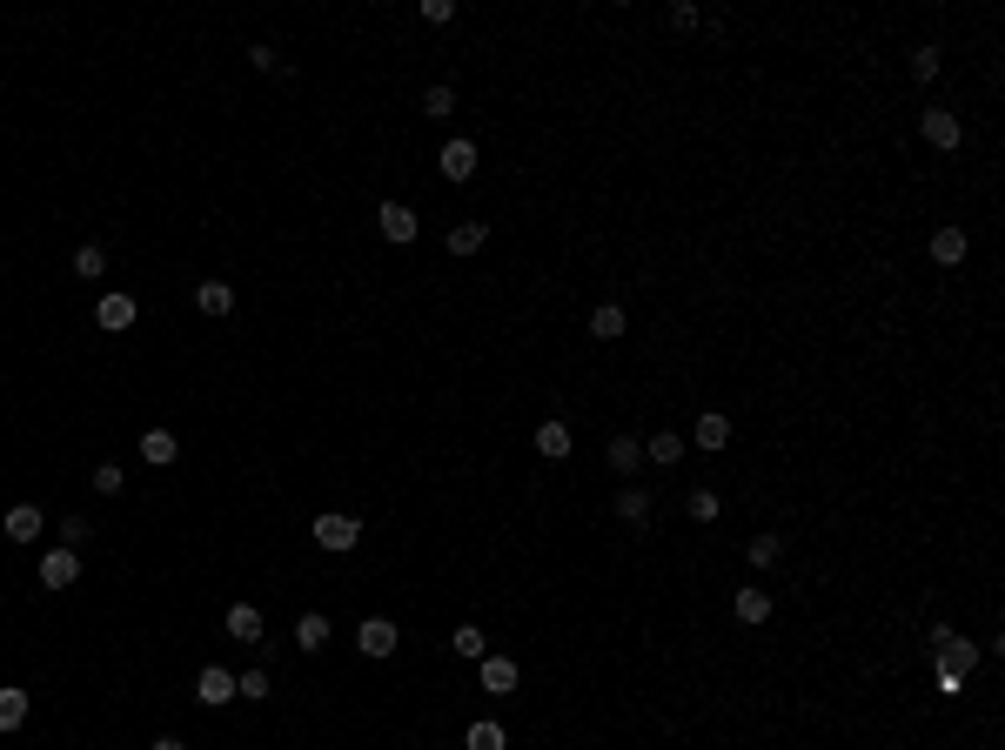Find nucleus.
Returning a JSON list of instances; mask_svg holds the SVG:
<instances>
[{
	"mask_svg": "<svg viewBox=\"0 0 1005 750\" xmlns=\"http://www.w3.org/2000/svg\"><path fill=\"white\" fill-rule=\"evenodd\" d=\"M376 228H382V235H389L396 248L423 235V221H416V208H409V201H382V208H376Z\"/></svg>",
	"mask_w": 1005,
	"mask_h": 750,
	"instance_id": "f257e3e1",
	"label": "nucleus"
},
{
	"mask_svg": "<svg viewBox=\"0 0 1005 750\" xmlns=\"http://www.w3.org/2000/svg\"><path fill=\"white\" fill-rule=\"evenodd\" d=\"M315 543H322L329 556H342V550H356V543H362V523H356V516H315Z\"/></svg>",
	"mask_w": 1005,
	"mask_h": 750,
	"instance_id": "f03ea898",
	"label": "nucleus"
},
{
	"mask_svg": "<svg viewBox=\"0 0 1005 750\" xmlns=\"http://www.w3.org/2000/svg\"><path fill=\"white\" fill-rule=\"evenodd\" d=\"M396 623H389V617H369V623H362V630H356V650H362V657H396Z\"/></svg>",
	"mask_w": 1005,
	"mask_h": 750,
	"instance_id": "7ed1b4c3",
	"label": "nucleus"
},
{
	"mask_svg": "<svg viewBox=\"0 0 1005 750\" xmlns=\"http://www.w3.org/2000/svg\"><path fill=\"white\" fill-rule=\"evenodd\" d=\"M918 134H925V141H932V148H959V114H952V108H925V121H918Z\"/></svg>",
	"mask_w": 1005,
	"mask_h": 750,
	"instance_id": "20e7f679",
	"label": "nucleus"
},
{
	"mask_svg": "<svg viewBox=\"0 0 1005 750\" xmlns=\"http://www.w3.org/2000/svg\"><path fill=\"white\" fill-rule=\"evenodd\" d=\"M94 322L108 335H121V329H134V295H121V288H108L101 295V309H94Z\"/></svg>",
	"mask_w": 1005,
	"mask_h": 750,
	"instance_id": "39448f33",
	"label": "nucleus"
},
{
	"mask_svg": "<svg viewBox=\"0 0 1005 750\" xmlns=\"http://www.w3.org/2000/svg\"><path fill=\"white\" fill-rule=\"evenodd\" d=\"M476 161H483V155H476V141H443L436 168H443L449 181H469V175H476Z\"/></svg>",
	"mask_w": 1005,
	"mask_h": 750,
	"instance_id": "423d86ee",
	"label": "nucleus"
},
{
	"mask_svg": "<svg viewBox=\"0 0 1005 750\" xmlns=\"http://www.w3.org/2000/svg\"><path fill=\"white\" fill-rule=\"evenodd\" d=\"M74 576H81V556L67 550V543H61V550H47V556H41V583H47V590H67Z\"/></svg>",
	"mask_w": 1005,
	"mask_h": 750,
	"instance_id": "0eeeda50",
	"label": "nucleus"
},
{
	"mask_svg": "<svg viewBox=\"0 0 1005 750\" xmlns=\"http://www.w3.org/2000/svg\"><path fill=\"white\" fill-rule=\"evenodd\" d=\"M195 697H201V704H235V670L208 663V670L195 677Z\"/></svg>",
	"mask_w": 1005,
	"mask_h": 750,
	"instance_id": "6e6552de",
	"label": "nucleus"
},
{
	"mask_svg": "<svg viewBox=\"0 0 1005 750\" xmlns=\"http://www.w3.org/2000/svg\"><path fill=\"white\" fill-rule=\"evenodd\" d=\"M175 456H181V436H175V429H141V463L168 469Z\"/></svg>",
	"mask_w": 1005,
	"mask_h": 750,
	"instance_id": "1a4fd4ad",
	"label": "nucleus"
},
{
	"mask_svg": "<svg viewBox=\"0 0 1005 750\" xmlns=\"http://www.w3.org/2000/svg\"><path fill=\"white\" fill-rule=\"evenodd\" d=\"M222 630L235 643H262V610H255V603H235V610L222 617Z\"/></svg>",
	"mask_w": 1005,
	"mask_h": 750,
	"instance_id": "9d476101",
	"label": "nucleus"
},
{
	"mask_svg": "<svg viewBox=\"0 0 1005 750\" xmlns=\"http://www.w3.org/2000/svg\"><path fill=\"white\" fill-rule=\"evenodd\" d=\"M195 309L222 322V315H235V288H228V282H201L195 288Z\"/></svg>",
	"mask_w": 1005,
	"mask_h": 750,
	"instance_id": "9b49d317",
	"label": "nucleus"
},
{
	"mask_svg": "<svg viewBox=\"0 0 1005 750\" xmlns=\"http://www.w3.org/2000/svg\"><path fill=\"white\" fill-rule=\"evenodd\" d=\"M965 248H972V242H965V228H938V235H932V262L938 268H959Z\"/></svg>",
	"mask_w": 1005,
	"mask_h": 750,
	"instance_id": "f8f14e48",
	"label": "nucleus"
},
{
	"mask_svg": "<svg viewBox=\"0 0 1005 750\" xmlns=\"http://www.w3.org/2000/svg\"><path fill=\"white\" fill-rule=\"evenodd\" d=\"M624 329H630V315L617 309V302H597V309H590V335H597V342H617Z\"/></svg>",
	"mask_w": 1005,
	"mask_h": 750,
	"instance_id": "ddd939ff",
	"label": "nucleus"
},
{
	"mask_svg": "<svg viewBox=\"0 0 1005 750\" xmlns=\"http://www.w3.org/2000/svg\"><path fill=\"white\" fill-rule=\"evenodd\" d=\"M536 456H543V463H563V456H570V422H543V429H536Z\"/></svg>",
	"mask_w": 1005,
	"mask_h": 750,
	"instance_id": "4468645a",
	"label": "nucleus"
},
{
	"mask_svg": "<svg viewBox=\"0 0 1005 750\" xmlns=\"http://www.w3.org/2000/svg\"><path fill=\"white\" fill-rule=\"evenodd\" d=\"M731 617L737 623H764V617H771V590H737L731 596Z\"/></svg>",
	"mask_w": 1005,
	"mask_h": 750,
	"instance_id": "2eb2a0df",
	"label": "nucleus"
},
{
	"mask_svg": "<svg viewBox=\"0 0 1005 750\" xmlns=\"http://www.w3.org/2000/svg\"><path fill=\"white\" fill-rule=\"evenodd\" d=\"M41 536V509L21 503V509H7V543H34Z\"/></svg>",
	"mask_w": 1005,
	"mask_h": 750,
	"instance_id": "dca6fc26",
	"label": "nucleus"
},
{
	"mask_svg": "<svg viewBox=\"0 0 1005 750\" xmlns=\"http://www.w3.org/2000/svg\"><path fill=\"white\" fill-rule=\"evenodd\" d=\"M74 275H81V282H101V275H108V248L81 242V248H74Z\"/></svg>",
	"mask_w": 1005,
	"mask_h": 750,
	"instance_id": "f3484780",
	"label": "nucleus"
},
{
	"mask_svg": "<svg viewBox=\"0 0 1005 750\" xmlns=\"http://www.w3.org/2000/svg\"><path fill=\"white\" fill-rule=\"evenodd\" d=\"M637 463H644V442L637 436H610V469H617V476H637Z\"/></svg>",
	"mask_w": 1005,
	"mask_h": 750,
	"instance_id": "a211bd4d",
	"label": "nucleus"
},
{
	"mask_svg": "<svg viewBox=\"0 0 1005 750\" xmlns=\"http://www.w3.org/2000/svg\"><path fill=\"white\" fill-rule=\"evenodd\" d=\"M724 442H731V416L704 409V416H697V449H724Z\"/></svg>",
	"mask_w": 1005,
	"mask_h": 750,
	"instance_id": "6ab92c4d",
	"label": "nucleus"
},
{
	"mask_svg": "<svg viewBox=\"0 0 1005 750\" xmlns=\"http://www.w3.org/2000/svg\"><path fill=\"white\" fill-rule=\"evenodd\" d=\"M483 242H490V228H483V221H456V228H449V255H476Z\"/></svg>",
	"mask_w": 1005,
	"mask_h": 750,
	"instance_id": "aec40b11",
	"label": "nucleus"
},
{
	"mask_svg": "<svg viewBox=\"0 0 1005 750\" xmlns=\"http://www.w3.org/2000/svg\"><path fill=\"white\" fill-rule=\"evenodd\" d=\"M617 516H624V523H650V489L624 483V489H617Z\"/></svg>",
	"mask_w": 1005,
	"mask_h": 750,
	"instance_id": "412c9836",
	"label": "nucleus"
},
{
	"mask_svg": "<svg viewBox=\"0 0 1005 750\" xmlns=\"http://www.w3.org/2000/svg\"><path fill=\"white\" fill-rule=\"evenodd\" d=\"M483 690L510 697V690H516V663H510V657H483Z\"/></svg>",
	"mask_w": 1005,
	"mask_h": 750,
	"instance_id": "4be33fe9",
	"label": "nucleus"
},
{
	"mask_svg": "<svg viewBox=\"0 0 1005 750\" xmlns=\"http://www.w3.org/2000/svg\"><path fill=\"white\" fill-rule=\"evenodd\" d=\"M510 737H503V724H490V717H476V724L463 730V750H503Z\"/></svg>",
	"mask_w": 1005,
	"mask_h": 750,
	"instance_id": "5701e85b",
	"label": "nucleus"
},
{
	"mask_svg": "<svg viewBox=\"0 0 1005 750\" xmlns=\"http://www.w3.org/2000/svg\"><path fill=\"white\" fill-rule=\"evenodd\" d=\"M644 449H650V463H657V469H670L677 456H684V436H677V429H657V436H650Z\"/></svg>",
	"mask_w": 1005,
	"mask_h": 750,
	"instance_id": "b1692460",
	"label": "nucleus"
},
{
	"mask_svg": "<svg viewBox=\"0 0 1005 750\" xmlns=\"http://www.w3.org/2000/svg\"><path fill=\"white\" fill-rule=\"evenodd\" d=\"M449 650H456V657H469V663H483V657H490V643H483V630H476V623H463V630L449 637Z\"/></svg>",
	"mask_w": 1005,
	"mask_h": 750,
	"instance_id": "393cba45",
	"label": "nucleus"
},
{
	"mask_svg": "<svg viewBox=\"0 0 1005 750\" xmlns=\"http://www.w3.org/2000/svg\"><path fill=\"white\" fill-rule=\"evenodd\" d=\"M21 724H27V690L7 684L0 690V730H21Z\"/></svg>",
	"mask_w": 1005,
	"mask_h": 750,
	"instance_id": "a878e982",
	"label": "nucleus"
},
{
	"mask_svg": "<svg viewBox=\"0 0 1005 750\" xmlns=\"http://www.w3.org/2000/svg\"><path fill=\"white\" fill-rule=\"evenodd\" d=\"M744 556H751V570H771V563L784 556V536H751V550H744Z\"/></svg>",
	"mask_w": 1005,
	"mask_h": 750,
	"instance_id": "bb28decb",
	"label": "nucleus"
},
{
	"mask_svg": "<svg viewBox=\"0 0 1005 750\" xmlns=\"http://www.w3.org/2000/svg\"><path fill=\"white\" fill-rule=\"evenodd\" d=\"M295 643H302V650H322V643H329V617H315V610H309V617L295 623Z\"/></svg>",
	"mask_w": 1005,
	"mask_h": 750,
	"instance_id": "cd10ccee",
	"label": "nucleus"
},
{
	"mask_svg": "<svg viewBox=\"0 0 1005 750\" xmlns=\"http://www.w3.org/2000/svg\"><path fill=\"white\" fill-rule=\"evenodd\" d=\"M684 509H691V523H717V509H724V503H717V489H691V503H684Z\"/></svg>",
	"mask_w": 1005,
	"mask_h": 750,
	"instance_id": "c85d7f7f",
	"label": "nucleus"
},
{
	"mask_svg": "<svg viewBox=\"0 0 1005 750\" xmlns=\"http://www.w3.org/2000/svg\"><path fill=\"white\" fill-rule=\"evenodd\" d=\"M423 108H429V121H443V114H456V88H429V94H423Z\"/></svg>",
	"mask_w": 1005,
	"mask_h": 750,
	"instance_id": "c756f323",
	"label": "nucleus"
},
{
	"mask_svg": "<svg viewBox=\"0 0 1005 750\" xmlns=\"http://www.w3.org/2000/svg\"><path fill=\"white\" fill-rule=\"evenodd\" d=\"M938 74V47H912V81H932Z\"/></svg>",
	"mask_w": 1005,
	"mask_h": 750,
	"instance_id": "7c9ffc66",
	"label": "nucleus"
},
{
	"mask_svg": "<svg viewBox=\"0 0 1005 750\" xmlns=\"http://www.w3.org/2000/svg\"><path fill=\"white\" fill-rule=\"evenodd\" d=\"M235 697H268V670H242V677H235Z\"/></svg>",
	"mask_w": 1005,
	"mask_h": 750,
	"instance_id": "2f4dec72",
	"label": "nucleus"
},
{
	"mask_svg": "<svg viewBox=\"0 0 1005 750\" xmlns=\"http://www.w3.org/2000/svg\"><path fill=\"white\" fill-rule=\"evenodd\" d=\"M121 483H128V476H121L114 463H101V469H94V489H101V496H121Z\"/></svg>",
	"mask_w": 1005,
	"mask_h": 750,
	"instance_id": "473e14b6",
	"label": "nucleus"
},
{
	"mask_svg": "<svg viewBox=\"0 0 1005 750\" xmlns=\"http://www.w3.org/2000/svg\"><path fill=\"white\" fill-rule=\"evenodd\" d=\"M670 27H677V34H697V7H691V0H677V7H670Z\"/></svg>",
	"mask_w": 1005,
	"mask_h": 750,
	"instance_id": "72a5a7b5",
	"label": "nucleus"
},
{
	"mask_svg": "<svg viewBox=\"0 0 1005 750\" xmlns=\"http://www.w3.org/2000/svg\"><path fill=\"white\" fill-rule=\"evenodd\" d=\"M423 21H429V27H443V21H456V0H423Z\"/></svg>",
	"mask_w": 1005,
	"mask_h": 750,
	"instance_id": "f704fd0d",
	"label": "nucleus"
},
{
	"mask_svg": "<svg viewBox=\"0 0 1005 750\" xmlns=\"http://www.w3.org/2000/svg\"><path fill=\"white\" fill-rule=\"evenodd\" d=\"M155 750H188V744H175V737H161V744H155Z\"/></svg>",
	"mask_w": 1005,
	"mask_h": 750,
	"instance_id": "c9c22d12",
	"label": "nucleus"
}]
</instances>
